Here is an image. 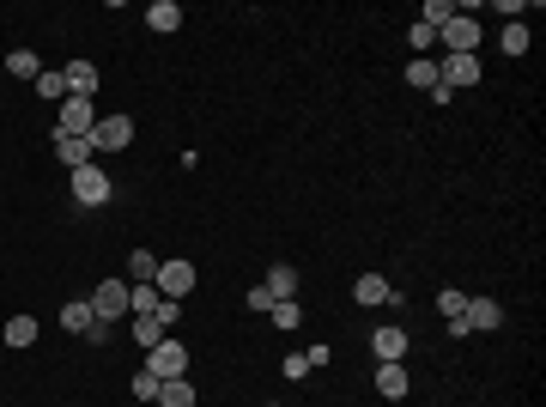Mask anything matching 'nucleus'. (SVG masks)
I'll use <instances>...</instances> for the list:
<instances>
[{
    "mask_svg": "<svg viewBox=\"0 0 546 407\" xmlns=\"http://www.w3.org/2000/svg\"><path fill=\"white\" fill-rule=\"evenodd\" d=\"M146 371L158 377V383H171V377H189V346L165 335L158 346H152V353H146Z\"/></svg>",
    "mask_w": 546,
    "mask_h": 407,
    "instance_id": "1",
    "label": "nucleus"
},
{
    "mask_svg": "<svg viewBox=\"0 0 546 407\" xmlns=\"http://www.w3.org/2000/svg\"><path fill=\"white\" fill-rule=\"evenodd\" d=\"M109 176H103V165H79L73 170V207H109Z\"/></svg>",
    "mask_w": 546,
    "mask_h": 407,
    "instance_id": "2",
    "label": "nucleus"
},
{
    "mask_svg": "<svg viewBox=\"0 0 546 407\" xmlns=\"http://www.w3.org/2000/svg\"><path fill=\"white\" fill-rule=\"evenodd\" d=\"M98 128V103L92 98H61L55 110V134H92Z\"/></svg>",
    "mask_w": 546,
    "mask_h": 407,
    "instance_id": "3",
    "label": "nucleus"
},
{
    "mask_svg": "<svg viewBox=\"0 0 546 407\" xmlns=\"http://www.w3.org/2000/svg\"><path fill=\"white\" fill-rule=\"evenodd\" d=\"M158 298H171V305H182L189 292H195V262H158Z\"/></svg>",
    "mask_w": 546,
    "mask_h": 407,
    "instance_id": "4",
    "label": "nucleus"
},
{
    "mask_svg": "<svg viewBox=\"0 0 546 407\" xmlns=\"http://www.w3.org/2000/svg\"><path fill=\"white\" fill-rule=\"evenodd\" d=\"M128 298H134V286H128V280H103L98 292H92V310H98V322H116V316H128Z\"/></svg>",
    "mask_w": 546,
    "mask_h": 407,
    "instance_id": "5",
    "label": "nucleus"
},
{
    "mask_svg": "<svg viewBox=\"0 0 546 407\" xmlns=\"http://www.w3.org/2000/svg\"><path fill=\"white\" fill-rule=\"evenodd\" d=\"M479 73H486V61H479V55H444V61H438V79H444L449 92L479 85Z\"/></svg>",
    "mask_w": 546,
    "mask_h": 407,
    "instance_id": "6",
    "label": "nucleus"
},
{
    "mask_svg": "<svg viewBox=\"0 0 546 407\" xmlns=\"http://www.w3.org/2000/svg\"><path fill=\"white\" fill-rule=\"evenodd\" d=\"M128 140H134V122H128V116H98V128H92V146H98V152H122Z\"/></svg>",
    "mask_w": 546,
    "mask_h": 407,
    "instance_id": "7",
    "label": "nucleus"
},
{
    "mask_svg": "<svg viewBox=\"0 0 546 407\" xmlns=\"http://www.w3.org/2000/svg\"><path fill=\"white\" fill-rule=\"evenodd\" d=\"M407 389L413 383H407V365H401V359H382V365H376V395H382V402H401Z\"/></svg>",
    "mask_w": 546,
    "mask_h": 407,
    "instance_id": "8",
    "label": "nucleus"
},
{
    "mask_svg": "<svg viewBox=\"0 0 546 407\" xmlns=\"http://www.w3.org/2000/svg\"><path fill=\"white\" fill-rule=\"evenodd\" d=\"M55 159H61L68 170H79V165L98 159V146H92V134H55Z\"/></svg>",
    "mask_w": 546,
    "mask_h": 407,
    "instance_id": "9",
    "label": "nucleus"
},
{
    "mask_svg": "<svg viewBox=\"0 0 546 407\" xmlns=\"http://www.w3.org/2000/svg\"><path fill=\"white\" fill-rule=\"evenodd\" d=\"M462 316H468V329L492 335V329L504 322V305H498V298H468V310H462Z\"/></svg>",
    "mask_w": 546,
    "mask_h": 407,
    "instance_id": "10",
    "label": "nucleus"
},
{
    "mask_svg": "<svg viewBox=\"0 0 546 407\" xmlns=\"http://www.w3.org/2000/svg\"><path fill=\"white\" fill-rule=\"evenodd\" d=\"M444 43H449V55H474V49H479V25H474V19H449Z\"/></svg>",
    "mask_w": 546,
    "mask_h": 407,
    "instance_id": "11",
    "label": "nucleus"
},
{
    "mask_svg": "<svg viewBox=\"0 0 546 407\" xmlns=\"http://www.w3.org/2000/svg\"><path fill=\"white\" fill-rule=\"evenodd\" d=\"M371 353H376V365H382V359H407V329H395V322H389V329H376Z\"/></svg>",
    "mask_w": 546,
    "mask_h": 407,
    "instance_id": "12",
    "label": "nucleus"
},
{
    "mask_svg": "<svg viewBox=\"0 0 546 407\" xmlns=\"http://www.w3.org/2000/svg\"><path fill=\"white\" fill-rule=\"evenodd\" d=\"M268 298H273V305L298 298V268H292V262H273V268H268Z\"/></svg>",
    "mask_w": 546,
    "mask_h": 407,
    "instance_id": "13",
    "label": "nucleus"
},
{
    "mask_svg": "<svg viewBox=\"0 0 546 407\" xmlns=\"http://www.w3.org/2000/svg\"><path fill=\"white\" fill-rule=\"evenodd\" d=\"M68 98H98V68L92 61H68Z\"/></svg>",
    "mask_w": 546,
    "mask_h": 407,
    "instance_id": "14",
    "label": "nucleus"
},
{
    "mask_svg": "<svg viewBox=\"0 0 546 407\" xmlns=\"http://www.w3.org/2000/svg\"><path fill=\"white\" fill-rule=\"evenodd\" d=\"M146 25L158 37H171L176 25H182V6H176V0H152V6H146Z\"/></svg>",
    "mask_w": 546,
    "mask_h": 407,
    "instance_id": "15",
    "label": "nucleus"
},
{
    "mask_svg": "<svg viewBox=\"0 0 546 407\" xmlns=\"http://www.w3.org/2000/svg\"><path fill=\"white\" fill-rule=\"evenodd\" d=\"M92 322H98V310H92V298H73V305H61V329H68V335H85Z\"/></svg>",
    "mask_w": 546,
    "mask_h": 407,
    "instance_id": "16",
    "label": "nucleus"
},
{
    "mask_svg": "<svg viewBox=\"0 0 546 407\" xmlns=\"http://www.w3.org/2000/svg\"><path fill=\"white\" fill-rule=\"evenodd\" d=\"M152 280H158V256H152V249H134V256H128V286H152Z\"/></svg>",
    "mask_w": 546,
    "mask_h": 407,
    "instance_id": "17",
    "label": "nucleus"
},
{
    "mask_svg": "<svg viewBox=\"0 0 546 407\" xmlns=\"http://www.w3.org/2000/svg\"><path fill=\"white\" fill-rule=\"evenodd\" d=\"M158 407H195V383H189V377L158 383Z\"/></svg>",
    "mask_w": 546,
    "mask_h": 407,
    "instance_id": "18",
    "label": "nucleus"
},
{
    "mask_svg": "<svg viewBox=\"0 0 546 407\" xmlns=\"http://www.w3.org/2000/svg\"><path fill=\"white\" fill-rule=\"evenodd\" d=\"M352 298H358V305H389V280H382V273H358Z\"/></svg>",
    "mask_w": 546,
    "mask_h": 407,
    "instance_id": "19",
    "label": "nucleus"
},
{
    "mask_svg": "<svg viewBox=\"0 0 546 407\" xmlns=\"http://www.w3.org/2000/svg\"><path fill=\"white\" fill-rule=\"evenodd\" d=\"M36 98H43V103H61V98H68V73H61V68H43V73H36Z\"/></svg>",
    "mask_w": 546,
    "mask_h": 407,
    "instance_id": "20",
    "label": "nucleus"
},
{
    "mask_svg": "<svg viewBox=\"0 0 546 407\" xmlns=\"http://www.w3.org/2000/svg\"><path fill=\"white\" fill-rule=\"evenodd\" d=\"M407 85L431 92V85H438V61H431V55H413V61H407Z\"/></svg>",
    "mask_w": 546,
    "mask_h": 407,
    "instance_id": "21",
    "label": "nucleus"
},
{
    "mask_svg": "<svg viewBox=\"0 0 546 407\" xmlns=\"http://www.w3.org/2000/svg\"><path fill=\"white\" fill-rule=\"evenodd\" d=\"M0 335H6V346H31V340H36V316H6Z\"/></svg>",
    "mask_w": 546,
    "mask_h": 407,
    "instance_id": "22",
    "label": "nucleus"
},
{
    "mask_svg": "<svg viewBox=\"0 0 546 407\" xmlns=\"http://www.w3.org/2000/svg\"><path fill=\"white\" fill-rule=\"evenodd\" d=\"M6 73H12V79H31V85H36V73H43V61H36L31 49H12V55H6Z\"/></svg>",
    "mask_w": 546,
    "mask_h": 407,
    "instance_id": "23",
    "label": "nucleus"
},
{
    "mask_svg": "<svg viewBox=\"0 0 546 407\" xmlns=\"http://www.w3.org/2000/svg\"><path fill=\"white\" fill-rule=\"evenodd\" d=\"M171 335V329H165V322H158V316H134V340L140 346H146V353H152V346H158V340Z\"/></svg>",
    "mask_w": 546,
    "mask_h": 407,
    "instance_id": "24",
    "label": "nucleus"
},
{
    "mask_svg": "<svg viewBox=\"0 0 546 407\" xmlns=\"http://www.w3.org/2000/svg\"><path fill=\"white\" fill-rule=\"evenodd\" d=\"M498 49H504V55H528V25H522V19H510V25H504V37H498Z\"/></svg>",
    "mask_w": 546,
    "mask_h": 407,
    "instance_id": "25",
    "label": "nucleus"
},
{
    "mask_svg": "<svg viewBox=\"0 0 546 407\" xmlns=\"http://www.w3.org/2000/svg\"><path fill=\"white\" fill-rule=\"evenodd\" d=\"M268 316H273V329H298V322H304V310H298V298H285V305H273Z\"/></svg>",
    "mask_w": 546,
    "mask_h": 407,
    "instance_id": "26",
    "label": "nucleus"
},
{
    "mask_svg": "<svg viewBox=\"0 0 546 407\" xmlns=\"http://www.w3.org/2000/svg\"><path fill=\"white\" fill-rule=\"evenodd\" d=\"M438 310H444V322H449V316H462V310H468V292H455V286L438 292Z\"/></svg>",
    "mask_w": 546,
    "mask_h": 407,
    "instance_id": "27",
    "label": "nucleus"
},
{
    "mask_svg": "<svg viewBox=\"0 0 546 407\" xmlns=\"http://www.w3.org/2000/svg\"><path fill=\"white\" fill-rule=\"evenodd\" d=\"M134 395H140V402H158V377L140 371V377H134Z\"/></svg>",
    "mask_w": 546,
    "mask_h": 407,
    "instance_id": "28",
    "label": "nucleus"
},
{
    "mask_svg": "<svg viewBox=\"0 0 546 407\" xmlns=\"http://www.w3.org/2000/svg\"><path fill=\"white\" fill-rule=\"evenodd\" d=\"M279 371L298 383V377H309V359H304V353H292V359H279Z\"/></svg>",
    "mask_w": 546,
    "mask_h": 407,
    "instance_id": "29",
    "label": "nucleus"
},
{
    "mask_svg": "<svg viewBox=\"0 0 546 407\" xmlns=\"http://www.w3.org/2000/svg\"><path fill=\"white\" fill-rule=\"evenodd\" d=\"M431 43H438V31H431V25H413V49H419V55H425Z\"/></svg>",
    "mask_w": 546,
    "mask_h": 407,
    "instance_id": "30",
    "label": "nucleus"
}]
</instances>
